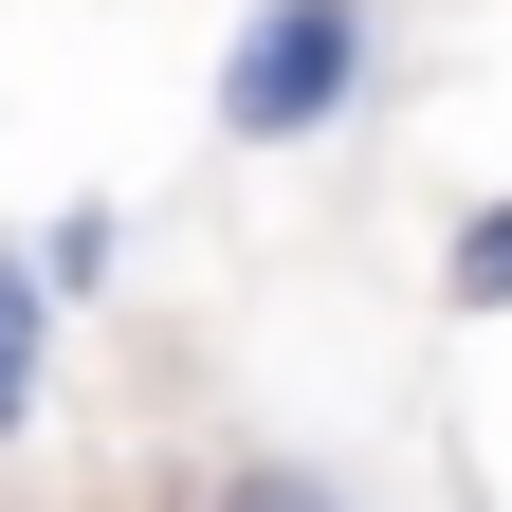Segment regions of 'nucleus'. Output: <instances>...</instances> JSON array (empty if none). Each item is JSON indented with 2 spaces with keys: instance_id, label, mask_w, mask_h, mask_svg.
Listing matches in <instances>:
<instances>
[{
  "instance_id": "obj_1",
  "label": "nucleus",
  "mask_w": 512,
  "mask_h": 512,
  "mask_svg": "<svg viewBox=\"0 0 512 512\" xmlns=\"http://www.w3.org/2000/svg\"><path fill=\"white\" fill-rule=\"evenodd\" d=\"M366 92V0H256L220 37V147H311Z\"/></svg>"
},
{
  "instance_id": "obj_2",
  "label": "nucleus",
  "mask_w": 512,
  "mask_h": 512,
  "mask_svg": "<svg viewBox=\"0 0 512 512\" xmlns=\"http://www.w3.org/2000/svg\"><path fill=\"white\" fill-rule=\"evenodd\" d=\"M439 311H458V330H494V311H512V202H476L458 238H439Z\"/></svg>"
},
{
  "instance_id": "obj_3",
  "label": "nucleus",
  "mask_w": 512,
  "mask_h": 512,
  "mask_svg": "<svg viewBox=\"0 0 512 512\" xmlns=\"http://www.w3.org/2000/svg\"><path fill=\"white\" fill-rule=\"evenodd\" d=\"M202 512H348V476H311V458H220Z\"/></svg>"
},
{
  "instance_id": "obj_4",
  "label": "nucleus",
  "mask_w": 512,
  "mask_h": 512,
  "mask_svg": "<svg viewBox=\"0 0 512 512\" xmlns=\"http://www.w3.org/2000/svg\"><path fill=\"white\" fill-rule=\"evenodd\" d=\"M19 421H37V275L0 256V439H19Z\"/></svg>"
},
{
  "instance_id": "obj_5",
  "label": "nucleus",
  "mask_w": 512,
  "mask_h": 512,
  "mask_svg": "<svg viewBox=\"0 0 512 512\" xmlns=\"http://www.w3.org/2000/svg\"><path fill=\"white\" fill-rule=\"evenodd\" d=\"M92 275H110V220L74 202V220H55V238H37V293H92Z\"/></svg>"
}]
</instances>
